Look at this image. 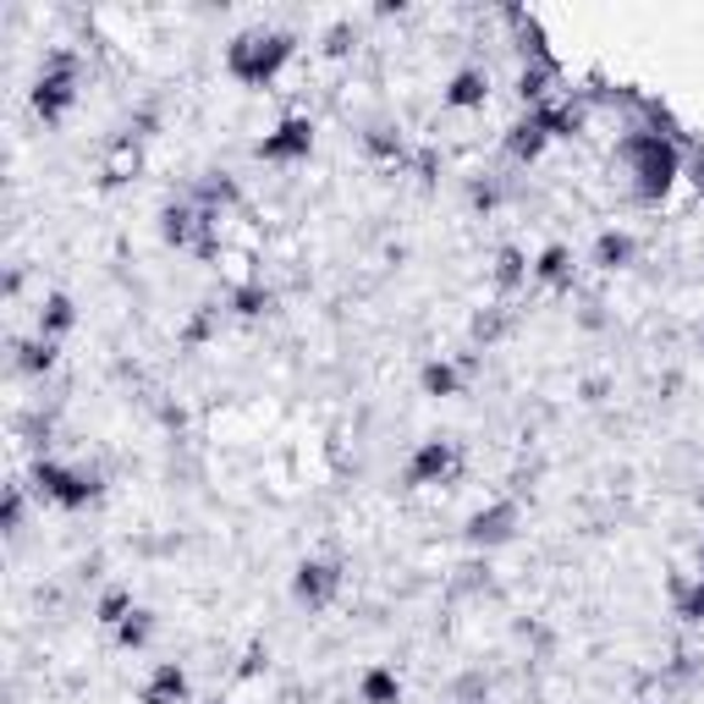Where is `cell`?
Instances as JSON below:
<instances>
[{
	"instance_id": "obj_1",
	"label": "cell",
	"mask_w": 704,
	"mask_h": 704,
	"mask_svg": "<svg viewBox=\"0 0 704 704\" xmlns=\"http://www.w3.org/2000/svg\"><path fill=\"white\" fill-rule=\"evenodd\" d=\"M617 160L628 166L633 193L644 204H660L671 193V182L682 177V155H677L671 138H660V132H628L622 144H617Z\"/></svg>"
},
{
	"instance_id": "obj_2",
	"label": "cell",
	"mask_w": 704,
	"mask_h": 704,
	"mask_svg": "<svg viewBox=\"0 0 704 704\" xmlns=\"http://www.w3.org/2000/svg\"><path fill=\"white\" fill-rule=\"evenodd\" d=\"M298 56V39L281 34V28H253L242 39L226 45V72L242 83V88H264L281 77V67H287Z\"/></svg>"
},
{
	"instance_id": "obj_3",
	"label": "cell",
	"mask_w": 704,
	"mask_h": 704,
	"mask_svg": "<svg viewBox=\"0 0 704 704\" xmlns=\"http://www.w3.org/2000/svg\"><path fill=\"white\" fill-rule=\"evenodd\" d=\"M34 485H39V496H45L56 512H83L88 501H99V474H88V468H77V463L39 457V463H34Z\"/></svg>"
},
{
	"instance_id": "obj_4",
	"label": "cell",
	"mask_w": 704,
	"mask_h": 704,
	"mask_svg": "<svg viewBox=\"0 0 704 704\" xmlns=\"http://www.w3.org/2000/svg\"><path fill=\"white\" fill-rule=\"evenodd\" d=\"M463 474V446L457 441H446V435H430V441H418L413 452H407V468H402V479L413 485V490H430V485H452Z\"/></svg>"
},
{
	"instance_id": "obj_5",
	"label": "cell",
	"mask_w": 704,
	"mask_h": 704,
	"mask_svg": "<svg viewBox=\"0 0 704 704\" xmlns=\"http://www.w3.org/2000/svg\"><path fill=\"white\" fill-rule=\"evenodd\" d=\"M347 573H342V561L331 556H303L298 568H293V606L298 611H325L336 595H342Z\"/></svg>"
},
{
	"instance_id": "obj_6",
	"label": "cell",
	"mask_w": 704,
	"mask_h": 704,
	"mask_svg": "<svg viewBox=\"0 0 704 704\" xmlns=\"http://www.w3.org/2000/svg\"><path fill=\"white\" fill-rule=\"evenodd\" d=\"M314 155V121L309 116H287V121H275L259 144H253V160L264 166H298Z\"/></svg>"
},
{
	"instance_id": "obj_7",
	"label": "cell",
	"mask_w": 704,
	"mask_h": 704,
	"mask_svg": "<svg viewBox=\"0 0 704 704\" xmlns=\"http://www.w3.org/2000/svg\"><path fill=\"white\" fill-rule=\"evenodd\" d=\"M517 528H523V506H517L512 496H496L490 506H479V512L463 523V539H468L474 550H501V545L517 539Z\"/></svg>"
},
{
	"instance_id": "obj_8",
	"label": "cell",
	"mask_w": 704,
	"mask_h": 704,
	"mask_svg": "<svg viewBox=\"0 0 704 704\" xmlns=\"http://www.w3.org/2000/svg\"><path fill=\"white\" fill-rule=\"evenodd\" d=\"M72 105H77V61L72 56H50L39 83H34V110L45 121H61Z\"/></svg>"
},
{
	"instance_id": "obj_9",
	"label": "cell",
	"mask_w": 704,
	"mask_h": 704,
	"mask_svg": "<svg viewBox=\"0 0 704 704\" xmlns=\"http://www.w3.org/2000/svg\"><path fill=\"white\" fill-rule=\"evenodd\" d=\"M193 699V677L182 660H160L144 682V693H138V704H188Z\"/></svg>"
},
{
	"instance_id": "obj_10",
	"label": "cell",
	"mask_w": 704,
	"mask_h": 704,
	"mask_svg": "<svg viewBox=\"0 0 704 704\" xmlns=\"http://www.w3.org/2000/svg\"><path fill=\"white\" fill-rule=\"evenodd\" d=\"M485 99H490V77H485L479 67L452 72V83L441 88V105H446V110H479Z\"/></svg>"
},
{
	"instance_id": "obj_11",
	"label": "cell",
	"mask_w": 704,
	"mask_h": 704,
	"mask_svg": "<svg viewBox=\"0 0 704 704\" xmlns=\"http://www.w3.org/2000/svg\"><path fill=\"white\" fill-rule=\"evenodd\" d=\"M72 325H77V303H72L67 293H50V298L39 303V336H45V342H61Z\"/></svg>"
},
{
	"instance_id": "obj_12",
	"label": "cell",
	"mask_w": 704,
	"mask_h": 704,
	"mask_svg": "<svg viewBox=\"0 0 704 704\" xmlns=\"http://www.w3.org/2000/svg\"><path fill=\"white\" fill-rule=\"evenodd\" d=\"M358 704H402V677L391 666H369L358 677Z\"/></svg>"
},
{
	"instance_id": "obj_13",
	"label": "cell",
	"mask_w": 704,
	"mask_h": 704,
	"mask_svg": "<svg viewBox=\"0 0 704 704\" xmlns=\"http://www.w3.org/2000/svg\"><path fill=\"white\" fill-rule=\"evenodd\" d=\"M418 391H425V396H457L463 391V369L452 363V358H430L425 369H418Z\"/></svg>"
},
{
	"instance_id": "obj_14",
	"label": "cell",
	"mask_w": 704,
	"mask_h": 704,
	"mask_svg": "<svg viewBox=\"0 0 704 704\" xmlns=\"http://www.w3.org/2000/svg\"><path fill=\"white\" fill-rule=\"evenodd\" d=\"M671 600H677V617L688 628H704V578H671Z\"/></svg>"
},
{
	"instance_id": "obj_15",
	"label": "cell",
	"mask_w": 704,
	"mask_h": 704,
	"mask_svg": "<svg viewBox=\"0 0 704 704\" xmlns=\"http://www.w3.org/2000/svg\"><path fill=\"white\" fill-rule=\"evenodd\" d=\"M528 275H534V281H545V287H561V281L573 275V253L561 248V242H550V248L528 264Z\"/></svg>"
},
{
	"instance_id": "obj_16",
	"label": "cell",
	"mask_w": 704,
	"mask_h": 704,
	"mask_svg": "<svg viewBox=\"0 0 704 704\" xmlns=\"http://www.w3.org/2000/svg\"><path fill=\"white\" fill-rule=\"evenodd\" d=\"M132 611H138V600H132V589H121V584H116V589H105V595H99V606H94V622L116 633V628H121V622H127Z\"/></svg>"
},
{
	"instance_id": "obj_17",
	"label": "cell",
	"mask_w": 704,
	"mask_h": 704,
	"mask_svg": "<svg viewBox=\"0 0 704 704\" xmlns=\"http://www.w3.org/2000/svg\"><path fill=\"white\" fill-rule=\"evenodd\" d=\"M633 253H639L633 231H600V242H595V264H606V270H622Z\"/></svg>"
},
{
	"instance_id": "obj_18",
	"label": "cell",
	"mask_w": 704,
	"mask_h": 704,
	"mask_svg": "<svg viewBox=\"0 0 704 704\" xmlns=\"http://www.w3.org/2000/svg\"><path fill=\"white\" fill-rule=\"evenodd\" d=\"M155 628H160V622H155V611H144V606H138V611H132V617L116 628V644H121V649H150Z\"/></svg>"
},
{
	"instance_id": "obj_19",
	"label": "cell",
	"mask_w": 704,
	"mask_h": 704,
	"mask_svg": "<svg viewBox=\"0 0 704 704\" xmlns=\"http://www.w3.org/2000/svg\"><path fill=\"white\" fill-rule=\"evenodd\" d=\"M50 363H56V342L34 336V342H23V347H17V369H23V374H45Z\"/></svg>"
},
{
	"instance_id": "obj_20",
	"label": "cell",
	"mask_w": 704,
	"mask_h": 704,
	"mask_svg": "<svg viewBox=\"0 0 704 704\" xmlns=\"http://www.w3.org/2000/svg\"><path fill=\"white\" fill-rule=\"evenodd\" d=\"M523 275H528V259H523L517 248H501V259H496V281H501V287H517Z\"/></svg>"
},
{
	"instance_id": "obj_21",
	"label": "cell",
	"mask_w": 704,
	"mask_h": 704,
	"mask_svg": "<svg viewBox=\"0 0 704 704\" xmlns=\"http://www.w3.org/2000/svg\"><path fill=\"white\" fill-rule=\"evenodd\" d=\"M193 231V215L188 210H166V242H188Z\"/></svg>"
},
{
	"instance_id": "obj_22",
	"label": "cell",
	"mask_w": 704,
	"mask_h": 704,
	"mask_svg": "<svg viewBox=\"0 0 704 704\" xmlns=\"http://www.w3.org/2000/svg\"><path fill=\"white\" fill-rule=\"evenodd\" d=\"M264 303H270V293H264V287H248V293H237V309H242V314H259Z\"/></svg>"
},
{
	"instance_id": "obj_23",
	"label": "cell",
	"mask_w": 704,
	"mask_h": 704,
	"mask_svg": "<svg viewBox=\"0 0 704 704\" xmlns=\"http://www.w3.org/2000/svg\"><path fill=\"white\" fill-rule=\"evenodd\" d=\"M17 523H23V485H12V490H7V528L17 534Z\"/></svg>"
},
{
	"instance_id": "obj_24",
	"label": "cell",
	"mask_w": 704,
	"mask_h": 704,
	"mask_svg": "<svg viewBox=\"0 0 704 704\" xmlns=\"http://www.w3.org/2000/svg\"><path fill=\"white\" fill-rule=\"evenodd\" d=\"M699 578H704V545H699Z\"/></svg>"
},
{
	"instance_id": "obj_25",
	"label": "cell",
	"mask_w": 704,
	"mask_h": 704,
	"mask_svg": "<svg viewBox=\"0 0 704 704\" xmlns=\"http://www.w3.org/2000/svg\"><path fill=\"white\" fill-rule=\"evenodd\" d=\"M699 188H704V160H699Z\"/></svg>"
},
{
	"instance_id": "obj_26",
	"label": "cell",
	"mask_w": 704,
	"mask_h": 704,
	"mask_svg": "<svg viewBox=\"0 0 704 704\" xmlns=\"http://www.w3.org/2000/svg\"><path fill=\"white\" fill-rule=\"evenodd\" d=\"M204 704H226V699H204Z\"/></svg>"
}]
</instances>
